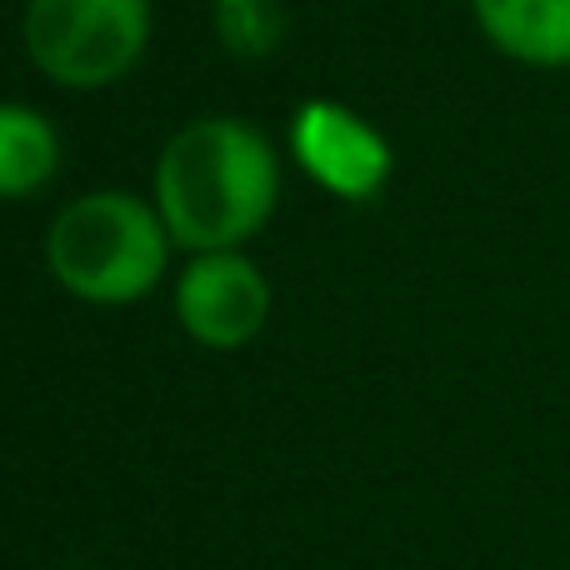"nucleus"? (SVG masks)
<instances>
[{
	"mask_svg": "<svg viewBox=\"0 0 570 570\" xmlns=\"http://www.w3.org/2000/svg\"><path fill=\"white\" fill-rule=\"evenodd\" d=\"M291 156L325 196L371 200L395 170V150L361 110L341 100H305L291 120Z\"/></svg>",
	"mask_w": 570,
	"mask_h": 570,
	"instance_id": "obj_5",
	"label": "nucleus"
},
{
	"mask_svg": "<svg viewBox=\"0 0 570 570\" xmlns=\"http://www.w3.org/2000/svg\"><path fill=\"white\" fill-rule=\"evenodd\" d=\"M281 196L276 146L240 116H200L166 140L156 166V210L170 240L200 250H240Z\"/></svg>",
	"mask_w": 570,
	"mask_h": 570,
	"instance_id": "obj_1",
	"label": "nucleus"
},
{
	"mask_svg": "<svg viewBox=\"0 0 570 570\" xmlns=\"http://www.w3.org/2000/svg\"><path fill=\"white\" fill-rule=\"evenodd\" d=\"M216 36L230 56H271L285 36V0H216L210 6Z\"/></svg>",
	"mask_w": 570,
	"mask_h": 570,
	"instance_id": "obj_8",
	"label": "nucleus"
},
{
	"mask_svg": "<svg viewBox=\"0 0 570 570\" xmlns=\"http://www.w3.org/2000/svg\"><path fill=\"white\" fill-rule=\"evenodd\" d=\"M60 170V136L40 110L0 100V200L36 196Z\"/></svg>",
	"mask_w": 570,
	"mask_h": 570,
	"instance_id": "obj_7",
	"label": "nucleus"
},
{
	"mask_svg": "<svg viewBox=\"0 0 570 570\" xmlns=\"http://www.w3.org/2000/svg\"><path fill=\"white\" fill-rule=\"evenodd\" d=\"M176 321L210 351H240L271 321V281L240 250H200L176 276Z\"/></svg>",
	"mask_w": 570,
	"mask_h": 570,
	"instance_id": "obj_4",
	"label": "nucleus"
},
{
	"mask_svg": "<svg viewBox=\"0 0 570 570\" xmlns=\"http://www.w3.org/2000/svg\"><path fill=\"white\" fill-rule=\"evenodd\" d=\"M30 66L66 90H106L140 66L150 46L146 0H26Z\"/></svg>",
	"mask_w": 570,
	"mask_h": 570,
	"instance_id": "obj_3",
	"label": "nucleus"
},
{
	"mask_svg": "<svg viewBox=\"0 0 570 570\" xmlns=\"http://www.w3.org/2000/svg\"><path fill=\"white\" fill-rule=\"evenodd\" d=\"M170 246L176 240L156 200L136 190H90L50 220L46 266L76 301L130 305L160 285Z\"/></svg>",
	"mask_w": 570,
	"mask_h": 570,
	"instance_id": "obj_2",
	"label": "nucleus"
},
{
	"mask_svg": "<svg viewBox=\"0 0 570 570\" xmlns=\"http://www.w3.org/2000/svg\"><path fill=\"white\" fill-rule=\"evenodd\" d=\"M481 36L521 66H570V0H471Z\"/></svg>",
	"mask_w": 570,
	"mask_h": 570,
	"instance_id": "obj_6",
	"label": "nucleus"
}]
</instances>
